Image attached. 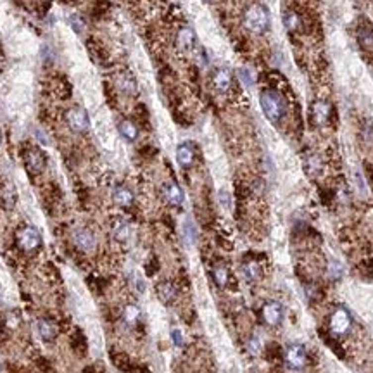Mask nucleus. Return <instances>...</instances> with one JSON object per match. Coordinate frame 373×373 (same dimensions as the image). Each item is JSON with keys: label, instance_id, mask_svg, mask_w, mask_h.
I'll use <instances>...</instances> for the list:
<instances>
[{"label": "nucleus", "instance_id": "9b49d317", "mask_svg": "<svg viewBox=\"0 0 373 373\" xmlns=\"http://www.w3.org/2000/svg\"><path fill=\"white\" fill-rule=\"evenodd\" d=\"M176 161L182 168H188L194 162V149L190 144H180L176 149Z\"/></svg>", "mask_w": 373, "mask_h": 373}, {"label": "nucleus", "instance_id": "f03ea898", "mask_svg": "<svg viewBox=\"0 0 373 373\" xmlns=\"http://www.w3.org/2000/svg\"><path fill=\"white\" fill-rule=\"evenodd\" d=\"M244 24H246V28L249 31H252V33L256 35L265 33L269 28L268 10L263 5H259V3H254V5L249 7L246 14H244Z\"/></svg>", "mask_w": 373, "mask_h": 373}, {"label": "nucleus", "instance_id": "423d86ee", "mask_svg": "<svg viewBox=\"0 0 373 373\" xmlns=\"http://www.w3.org/2000/svg\"><path fill=\"white\" fill-rule=\"evenodd\" d=\"M351 325H353V320H351V315L346 310H337L333 311L332 318H330V328L335 335H344V333L349 332Z\"/></svg>", "mask_w": 373, "mask_h": 373}, {"label": "nucleus", "instance_id": "aec40b11", "mask_svg": "<svg viewBox=\"0 0 373 373\" xmlns=\"http://www.w3.org/2000/svg\"><path fill=\"white\" fill-rule=\"evenodd\" d=\"M283 23H285L289 31L296 30V28L299 26V16H297L296 12H290L289 10V12H285V16H283Z\"/></svg>", "mask_w": 373, "mask_h": 373}, {"label": "nucleus", "instance_id": "7ed1b4c3", "mask_svg": "<svg viewBox=\"0 0 373 373\" xmlns=\"http://www.w3.org/2000/svg\"><path fill=\"white\" fill-rule=\"evenodd\" d=\"M285 361L289 365V368L292 370H304L306 368V349H304L301 344H294V346H289L285 353Z\"/></svg>", "mask_w": 373, "mask_h": 373}, {"label": "nucleus", "instance_id": "5701e85b", "mask_svg": "<svg viewBox=\"0 0 373 373\" xmlns=\"http://www.w3.org/2000/svg\"><path fill=\"white\" fill-rule=\"evenodd\" d=\"M171 337H173V342H175V346L182 347V344H183V335H182V332H180V330H173V332H171Z\"/></svg>", "mask_w": 373, "mask_h": 373}, {"label": "nucleus", "instance_id": "9d476101", "mask_svg": "<svg viewBox=\"0 0 373 373\" xmlns=\"http://www.w3.org/2000/svg\"><path fill=\"white\" fill-rule=\"evenodd\" d=\"M73 240H74V244H76V246L81 249V251H92V249H94V246H95L94 235H92V233L88 232V230H85V228L74 230Z\"/></svg>", "mask_w": 373, "mask_h": 373}, {"label": "nucleus", "instance_id": "20e7f679", "mask_svg": "<svg viewBox=\"0 0 373 373\" xmlns=\"http://www.w3.org/2000/svg\"><path fill=\"white\" fill-rule=\"evenodd\" d=\"M67 124L76 133H85L90 128V119L83 107H74L67 112Z\"/></svg>", "mask_w": 373, "mask_h": 373}, {"label": "nucleus", "instance_id": "f257e3e1", "mask_svg": "<svg viewBox=\"0 0 373 373\" xmlns=\"http://www.w3.org/2000/svg\"><path fill=\"white\" fill-rule=\"evenodd\" d=\"M259 102H261V109L265 112V116L269 121L276 123L285 116L287 106L285 101L282 99V95L275 90H265L259 95Z\"/></svg>", "mask_w": 373, "mask_h": 373}, {"label": "nucleus", "instance_id": "412c9836", "mask_svg": "<svg viewBox=\"0 0 373 373\" xmlns=\"http://www.w3.org/2000/svg\"><path fill=\"white\" fill-rule=\"evenodd\" d=\"M213 275H214V280L218 285H225L226 280H228V271H226L225 266H218V268H214V271H213Z\"/></svg>", "mask_w": 373, "mask_h": 373}, {"label": "nucleus", "instance_id": "a878e982", "mask_svg": "<svg viewBox=\"0 0 373 373\" xmlns=\"http://www.w3.org/2000/svg\"><path fill=\"white\" fill-rule=\"evenodd\" d=\"M240 74H242V80L247 81V85H251V80H249V73H247V71L242 69V71H240Z\"/></svg>", "mask_w": 373, "mask_h": 373}, {"label": "nucleus", "instance_id": "cd10ccee", "mask_svg": "<svg viewBox=\"0 0 373 373\" xmlns=\"http://www.w3.org/2000/svg\"><path fill=\"white\" fill-rule=\"evenodd\" d=\"M204 2H213V0H204Z\"/></svg>", "mask_w": 373, "mask_h": 373}, {"label": "nucleus", "instance_id": "bb28decb", "mask_svg": "<svg viewBox=\"0 0 373 373\" xmlns=\"http://www.w3.org/2000/svg\"><path fill=\"white\" fill-rule=\"evenodd\" d=\"M0 144H2V131H0Z\"/></svg>", "mask_w": 373, "mask_h": 373}, {"label": "nucleus", "instance_id": "6e6552de", "mask_svg": "<svg viewBox=\"0 0 373 373\" xmlns=\"http://www.w3.org/2000/svg\"><path fill=\"white\" fill-rule=\"evenodd\" d=\"M213 85L218 92H228L232 87V73L226 67H219L213 74Z\"/></svg>", "mask_w": 373, "mask_h": 373}, {"label": "nucleus", "instance_id": "4be33fe9", "mask_svg": "<svg viewBox=\"0 0 373 373\" xmlns=\"http://www.w3.org/2000/svg\"><path fill=\"white\" fill-rule=\"evenodd\" d=\"M119 87L123 88V92H128V94H131V92L137 88V85H135V81L131 80L130 76H121V80H119Z\"/></svg>", "mask_w": 373, "mask_h": 373}, {"label": "nucleus", "instance_id": "f3484780", "mask_svg": "<svg viewBox=\"0 0 373 373\" xmlns=\"http://www.w3.org/2000/svg\"><path fill=\"white\" fill-rule=\"evenodd\" d=\"M313 119H315L318 124L325 123V119L328 118V106L325 104V102H316L315 106H313Z\"/></svg>", "mask_w": 373, "mask_h": 373}, {"label": "nucleus", "instance_id": "0eeeda50", "mask_svg": "<svg viewBox=\"0 0 373 373\" xmlns=\"http://www.w3.org/2000/svg\"><path fill=\"white\" fill-rule=\"evenodd\" d=\"M19 246L24 251H35L37 247H40L42 244V235L35 226H26L19 232Z\"/></svg>", "mask_w": 373, "mask_h": 373}, {"label": "nucleus", "instance_id": "393cba45", "mask_svg": "<svg viewBox=\"0 0 373 373\" xmlns=\"http://www.w3.org/2000/svg\"><path fill=\"white\" fill-rule=\"evenodd\" d=\"M116 235H118V239H124V237L128 235V226L124 225V223L116 228Z\"/></svg>", "mask_w": 373, "mask_h": 373}, {"label": "nucleus", "instance_id": "6ab92c4d", "mask_svg": "<svg viewBox=\"0 0 373 373\" xmlns=\"http://www.w3.org/2000/svg\"><path fill=\"white\" fill-rule=\"evenodd\" d=\"M124 321L128 323V325H135V323L138 321V318H140V310H138L137 306H133V304H130V306L124 308Z\"/></svg>", "mask_w": 373, "mask_h": 373}, {"label": "nucleus", "instance_id": "ddd939ff", "mask_svg": "<svg viewBox=\"0 0 373 373\" xmlns=\"http://www.w3.org/2000/svg\"><path fill=\"white\" fill-rule=\"evenodd\" d=\"M162 192H164V197L168 199L169 204L180 206L183 202V192L180 190V187L176 183H164Z\"/></svg>", "mask_w": 373, "mask_h": 373}, {"label": "nucleus", "instance_id": "dca6fc26", "mask_svg": "<svg viewBox=\"0 0 373 373\" xmlns=\"http://www.w3.org/2000/svg\"><path fill=\"white\" fill-rule=\"evenodd\" d=\"M118 130H119V133H121V137L126 138L128 142H135V140H137L138 130H137V126H135V124L131 123V121H128V119H124V121H121V123L118 124Z\"/></svg>", "mask_w": 373, "mask_h": 373}, {"label": "nucleus", "instance_id": "f8f14e48", "mask_svg": "<svg viewBox=\"0 0 373 373\" xmlns=\"http://www.w3.org/2000/svg\"><path fill=\"white\" fill-rule=\"evenodd\" d=\"M112 201L118 206H121V208H128L133 202V192L123 185H118L112 192Z\"/></svg>", "mask_w": 373, "mask_h": 373}, {"label": "nucleus", "instance_id": "b1692460", "mask_svg": "<svg viewBox=\"0 0 373 373\" xmlns=\"http://www.w3.org/2000/svg\"><path fill=\"white\" fill-rule=\"evenodd\" d=\"M256 266L254 265H249V266H246V269H244V273H246V276H247V280H256Z\"/></svg>", "mask_w": 373, "mask_h": 373}, {"label": "nucleus", "instance_id": "2eb2a0df", "mask_svg": "<svg viewBox=\"0 0 373 373\" xmlns=\"http://www.w3.org/2000/svg\"><path fill=\"white\" fill-rule=\"evenodd\" d=\"M26 164L33 173H38V171H42V169H44L45 158L38 151H30L26 154Z\"/></svg>", "mask_w": 373, "mask_h": 373}, {"label": "nucleus", "instance_id": "4468645a", "mask_svg": "<svg viewBox=\"0 0 373 373\" xmlns=\"http://www.w3.org/2000/svg\"><path fill=\"white\" fill-rule=\"evenodd\" d=\"M176 40H178V47L182 49V51H192L195 45V35L190 28H182Z\"/></svg>", "mask_w": 373, "mask_h": 373}, {"label": "nucleus", "instance_id": "a211bd4d", "mask_svg": "<svg viewBox=\"0 0 373 373\" xmlns=\"http://www.w3.org/2000/svg\"><path fill=\"white\" fill-rule=\"evenodd\" d=\"M158 294H159V297H161V301L169 303V301L175 299L176 290H175V287H173L171 283L162 282V283H159V287H158Z\"/></svg>", "mask_w": 373, "mask_h": 373}, {"label": "nucleus", "instance_id": "39448f33", "mask_svg": "<svg viewBox=\"0 0 373 373\" xmlns=\"http://www.w3.org/2000/svg\"><path fill=\"white\" fill-rule=\"evenodd\" d=\"M263 321L269 326H278L283 320V306L276 301H269L263 306L261 310Z\"/></svg>", "mask_w": 373, "mask_h": 373}, {"label": "nucleus", "instance_id": "1a4fd4ad", "mask_svg": "<svg viewBox=\"0 0 373 373\" xmlns=\"http://www.w3.org/2000/svg\"><path fill=\"white\" fill-rule=\"evenodd\" d=\"M37 328H38L40 337L45 340V342H51V340H54L55 335H57V326H55V323L52 321V320H49V318H40V320H38Z\"/></svg>", "mask_w": 373, "mask_h": 373}]
</instances>
